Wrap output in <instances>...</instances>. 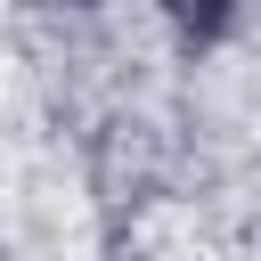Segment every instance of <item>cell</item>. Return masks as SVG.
<instances>
[{"label": "cell", "mask_w": 261, "mask_h": 261, "mask_svg": "<svg viewBox=\"0 0 261 261\" xmlns=\"http://www.w3.org/2000/svg\"><path fill=\"white\" fill-rule=\"evenodd\" d=\"M163 8H171L188 33H220V24H228V0H163Z\"/></svg>", "instance_id": "6da1fadb"}]
</instances>
